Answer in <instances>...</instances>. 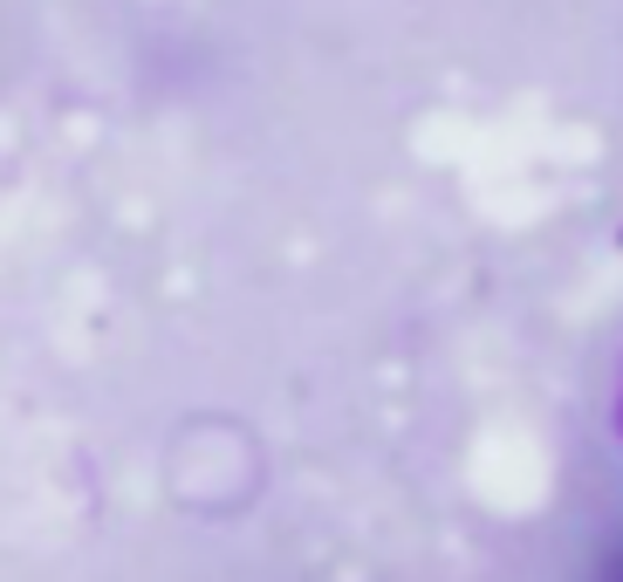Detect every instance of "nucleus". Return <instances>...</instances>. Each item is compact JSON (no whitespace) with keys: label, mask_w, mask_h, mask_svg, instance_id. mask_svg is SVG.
<instances>
[{"label":"nucleus","mask_w":623,"mask_h":582,"mask_svg":"<svg viewBox=\"0 0 623 582\" xmlns=\"http://www.w3.org/2000/svg\"><path fill=\"white\" fill-rule=\"evenodd\" d=\"M596 582H623V549H610V555H603V569H596Z\"/></svg>","instance_id":"obj_1"}]
</instances>
